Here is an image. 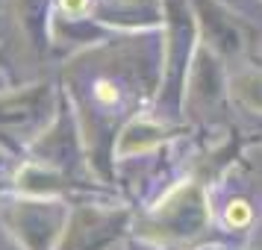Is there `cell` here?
<instances>
[{"mask_svg": "<svg viewBox=\"0 0 262 250\" xmlns=\"http://www.w3.org/2000/svg\"><path fill=\"white\" fill-rule=\"evenodd\" d=\"M198 3V15L203 21V30H206V38L215 50L221 53H238V33L233 21L227 18L212 0H194Z\"/></svg>", "mask_w": 262, "mask_h": 250, "instance_id": "6da1fadb", "label": "cell"}, {"mask_svg": "<svg viewBox=\"0 0 262 250\" xmlns=\"http://www.w3.org/2000/svg\"><path fill=\"white\" fill-rule=\"evenodd\" d=\"M218 95H221V71L209 53H201L194 77H191V97L201 103H212Z\"/></svg>", "mask_w": 262, "mask_h": 250, "instance_id": "7a4b0ae2", "label": "cell"}, {"mask_svg": "<svg viewBox=\"0 0 262 250\" xmlns=\"http://www.w3.org/2000/svg\"><path fill=\"white\" fill-rule=\"evenodd\" d=\"M238 92H242V97L248 100L250 106L262 109V74L259 77H245V80H238Z\"/></svg>", "mask_w": 262, "mask_h": 250, "instance_id": "3957f363", "label": "cell"}, {"mask_svg": "<svg viewBox=\"0 0 262 250\" xmlns=\"http://www.w3.org/2000/svg\"><path fill=\"white\" fill-rule=\"evenodd\" d=\"M95 97L100 103H115L118 100V88L109 83V80H97L95 83Z\"/></svg>", "mask_w": 262, "mask_h": 250, "instance_id": "277c9868", "label": "cell"}, {"mask_svg": "<svg viewBox=\"0 0 262 250\" xmlns=\"http://www.w3.org/2000/svg\"><path fill=\"white\" fill-rule=\"evenodd\" d=\"M85 6H89V0H62V9H65V12H71V15L83 12Z\"/></svg>", "mask_w": 262, "mask_h": 250, "instance_id": "5b68a950", "label": "cell"}]
</instances>
